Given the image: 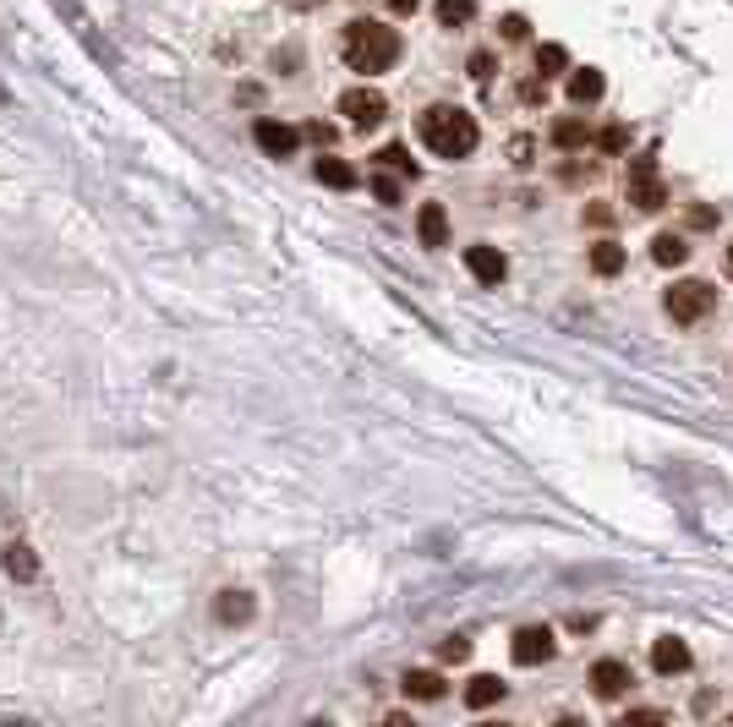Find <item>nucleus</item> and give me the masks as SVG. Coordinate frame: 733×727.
Listing matches in <instances>:
<instances>
[{
  "label": "nucleus",
  "mask_w": 733,
  "mask_h": 727,
  "mask_svg": "<svg viewBox=\"0 0 733 727\" xmlns=\"http://www.w3.org/2000/svg\"><path fill=\"white\" fill-rule=\"evenodd\" d=\"M476 115H465L460 104H433L422 110V143L433 148L438 159H471L476 154Z\"/></svg>",
  "instance_id": "nucleus-1"
},
{
  "label": "nucleus",
  "mask_w": 733,
  "mask_h": 727,
  "mask_svg": "<svg viewBox=\"0 0 733 727\" xmlns=\"http://www.w3.org/2000/svg\"><path fill=\"white\" fill-rule=\"evenodd\" d=\"M345 61L362 77L389 72V66L400 61V33L383 28V22H351V28H345Z\"/></svg>",
  "instance_id": "nucleus-2"
},
{
  "label": "nucleus",
  "mask_w": 733,
  "mask_h": 727,
  "mask_svg": "<svg viewBox=\"0 0 733 727\" xmlns=\"http://www.w3.org/2000/svg\"><path fill=\"white\" fill-rule=\"evenodd\" d=\"M712 307H717V290L706 285V279H679V285L662 296V312H668L673 323H701Z\"/></svg>",
  "instance_id": "nucleus-3"
},
{
  "label": "nucleus",
  "mask_w": 733,
  "mask_h": 727,
  "mask_svg": "<svg viewBox=\"0 0 733 727\" xmlns=\"http://www.w3.org/2000/svg\"><path fill=\"white\" fill-rule=\"evenodd\" d=\"M630 203L641 208V214H657V208L668 203V186H662V175H657V159L630 164Z\"/></svg>",
  "instance_id": "nucleus-4"
},
{
  "label": "nucleus",
  "mask_w": 733,
  "mask_h": 727,
  "mask_svg": "<svg viewBox=\"0 0 733 727\" xmlns=\"http://www.w3.org/2000/svg\"><path fill=\"white\" fill-rule=\"evenodd\" d=\"M340 115L351 126H378L383 115H389V99H383L378 88H345L340 93Z\"/></svg>",
  "instance_id": "nucleus-5"
},
{
  "label": "nucleus",
  "mask_w": 733,
  "mask_h": 727,
  "mask_svg": "<svg viewBox=\"0 0 733 727\" xmlns=\"http://www.w3.org/2000/svg\"><path fill=\"white\" fill-rule=\"evenodd\" d=\"M553 629L548 624H531V629H520L515 640H509V656H515L520 667H542V662H553Z\"/></svg>",
  "instance_id": "nucleus-6"
},
{
  "label": "nucleus",
  "mask_w": 733,
  "mask_h": 727,
  "mask_svg": "<svg viewBox=\"0 0 733 727\" xmlns=\"http://www.w3.org/2000/svg\"><path fill=\"white\" fill-rule=\"evenodd\" d=\"M465 268H471V279H476V285H498V279L509 274V257L498 252V246L476 241V246H465Z\"/></svg>",
  "instance_id": "nucleus-7"
},
{
  "label": "nucleus",
  "mask_w": 733,
  "mask_h": 727,
  "mask_svg": "<svg viewBox=\"0 0 733 727\" xmlns=\"http://www.w3.org/2000/svg\"><path fill=\"white\" fill-rule=\"evenodd\" d=\"M630 684H635L630 662H619V656H602V662L591 667V695H602V700H619Z\"/></svg>",
  "instance_id": "nucleus-8"
},
{
  "label": "nucleus",
  "mask_w": 733,
  "mask_h": 727,
  "mask_svg": "<svg viewBox=\"0 0 733 727\" xmlns=\"http://www.w3.org/2000/svg\"><path fill=\"white\" fill-rule=\"evenodd\" d=\"M252 137H258V148L269 159H290V154H296V143H301L296 126H279V121H258V126H252Z\"/></svg>",
  "instance_id": "nucleus-9"
},
{
  "label": "nucleus",
  "mask_w": 733,
  "mask_h": 727,
  "mask_svg": "<svg viewBox=\"0 0 733 727\" xmlns=\"http://www.w3.org/2000/svg\"><path fill=\"white\" fill-rule=\"evenodd\" d=\"M651 667H657L662 678H673V673H684L690 667V646H684L679 635H662L657 646H651Z\"/></svg>",
  "instance_id": "nucleus-10"
},
{
  "label": "nucleus",
  "mask_w": 733,
  "mask_h": 727,
  "mask_svg": "<svg viewBox=\"0 0 733 727\" xmlns=\"http://www.w3.org/2000/svg\"><path fill=\"white\" fill-rule=\"evenodd\" d=\"M416 236H422V246H449V214H444V203H422V208H416Z\"/></svg>",
  "instance_id": "nucleus-11"
},
{
  "label": "nucleus",
  "mask_w": 733,
  "mask_h": 727,
  "mask_svg": "<svg viewBox=\"0 0 733 727\" xmlns=\"http://www.w3.org/2000/svg\"><path fill=\"white\" fill-rule=\"evenodd\" d=\"M498 700H504V678L476 673L471 684H465V706H471V711H487V706H498Z\"/></svg>",
  "instance_id": "nucleus-12"
},
{
  "label": "nucleus",
  "mask_w": 733,
  "mask_h": 727,
  "mask_svg": "<svg viewBox=\"0 0 733 727\" xmlns=\"http://www.w3.org/2000/svg\"><path fill=\"white\" fill-rule=\"evenodd\" d=\"M400 689H405V695H411V700H444V678H438L433 667H411Z\"/></svg>",
  "instance_id": "nucleus-13"
},
{
  "label": "nucleus",
  "mask_w": 733,
  "mask_h": 727,
  "mask_svg": "<svg viewBox=\"0 0 733 727\" xmlns=\"http://www.w3.org/2000/svg\"><path fill=\"white\" fill-rule=\"evenodd\" d=\"M602 88H608V82H602L597 66H580V72H569V99H575V104H597Z\"/></svg>",
  "instance_id": "nucleus-14"
},
{
  "label": "nucleus",
  "mask_w": 733,
  "mask_h": 727,
  "mask_svg": "<svg viewBox=\"0 0 733 727\" xmlns=\"http://www.w3.org/2000/svg\"><path fill=\"white\" fill-rule=\"evenodd\" d=\"M214 618H219V624H247V618H252V596L247 591H219Z\"/></svg>",
  "instance_id": "nucleus-15"
},
{
  "label": "nucleus",
  "mask_w": 733,
  "mask_h": 727,
  "mask_svg": "<svg viewBox=\"0 0 733 727\" xmlns=\"http://www.w3.org/2000/svg\"><path fill=\"white\" fill-rule=\"evenodd\" d=\"M6 574H11V580H39V558H33L28 542H11L6 547Z\"/></svg>",
  "instance_id": "nucleus-16"
},
{
  "label": "nucleus",
  "mask_w": 733,
  "mask_h": 727,
  "mask_svg": "<svg viewBox=\"0 0 733 727\" xmlns=\"http://www.w3.org/2000/svg\"><path fill=\"white\" fill-rule=\"evenodd\" d=\"M318 181H323V186H340V192H351V186L362 181V175H356V170H351V164H345V159L323 154V159H318Z\"/></svg>",
  "instance_id": "nucleus-17"
},
{
  "label": "nucleus",
  "mask_w": 733,
  "mask_h": 727,
  "mask_svg": "<svg viewBox=\"0 0 733 727\" xmlns=\"http://www.w3.org/2000/svg\"><path fill=\"white\" fill-rule=\"evenodd\" d=\"M651 257H657L662 268H679L684 257H690V241H684V236H673V230H662V236L651 241Z\"/></svg>",
  "instance_id": "nucleus-18"
},
{
  "label": "nucleus",
  "mask_w": 733,
  "mask_h": 727,
  "mask_svg": "<svg viewBox=\"0 0 733 727\" xmlns=\"http://www.w3.org/2000/svg\"><path fill=\"white\" fill-rule=\"evenodd\" d=\"M591 268H597L602 279L619 274V268H624V246L619 241H597V246H591Z\"/></svg>",
  "instance_id": "nucleus-19"
},
{
  "label": "nucleus",
  "mask_w": 733,
  "mask_h": 727,
  "mask_svg": "<svg viewBox=\"0 0 733 727\" xmlns=\"http://www.w3.org/2000/svg\"><path fill=\"white\" fill-rule=\"evenodd\" d=\"M438 22H444V28H465V22L476 17V0H438Z\"/></svg>",
  "instance_id": "nucleus-20"
},
{
  "label": "nucleus",
  "mask_w": 733,
  "mask_h": 727,
  "mask_svg": "<svg viewBox=\"0 0 733 727\" xmlns=\"http://www.w3.org/2000/svg\"><path fill=\"white\" fill-rule=\"evenodd\" d=\"M537 72H542V77L569 72V50H564V44H537Z\"/></svg>",
  "instance_id": "nucleus-21"
},
{
  "label": "nucleus",
  "mask_w": 733,
  "mask_h": 727,
  "mask_svg": "<svg viewBox=\"0 0 733 727\" xmlns=\"http://www.w3.org/2000/svg\"><path fill=\"white\" fill-rule=\"evenodd\" d=\"M553 143H558V148H580V143H586V121H575V115L553 121Z\"/></svg>",
  "instance_id": "nucleus-22"
},
{
  "label": "nucleus",
  "mask_w": 733,
  "mask_h": 727,
  "mask_svg": "<svg viewBox=\"0 0 733 727\" xmlns=\"http://www.w3.org/2000/svg\"><path fill=\"white\" fill-rule=\"evenodd\" d=\"M383 164H389V170H400V175H416V159L411 154H405V148L400 143H389V148H383V154H378Z\"/></svg>",
  "instance_id": "nucleus-23"
},
{
  "label": "nucleus",
  "mask_w": 733,
  "mask_h": 727,
  "mask_svg": "<svg viewBox=\"0 0 733 727\" xmlns=\"http://www.w3.org/2000/svg\"><path fill=\"white\" fill-rule=\"evenodd\" d=\"M465 656H471V640L465 635H449L444 646H438V662H465Z\"/></svg>",
  "instance_id": "nucleus-24"
},
{
  "label": "nucleus",
  "mask_w": 733,
  "mask_h": 727,
  "mask_svg": "<svg viewBox=\"0 0 733 727\" xmlns=\"http://www.w3.org/2000/svg\"><path fill=\"white\" fill-rule=\"evenodd\" d=\"M498 28H504V39H509V44H515V39H526V33H531V22L520 17V11H509V17L498 22Z\"/></svg>",
  "instance_id": "nucleus-25"
},
{
  "label": "nucleus",
  "mask_w": 733,
  "mask_h": 727,
  "mask_svg": "<svg viewBox=\"0 0 733 727\" xmlns=\"http://www.w3.org/2000/svg\"><path fill=\"white\" fill-rule=\"evenodd\" d=\"M597 143H602V154H619V148L630 143V132H624V126H608V132H602Z\"/></svg>",
  "instance_id": "nucleus-26"
},
{
  "label": "nucleus",
  "mask_w": 733,
  "mask_h": 727,
  "mask_svg": "<svg viewBox=\"0 0 733 727\" xmlns=\"http://www.w3.org/2000/svg\"><path fill=\"white\" fill-rule=\"evenodd\" d=\"M372 192H378V203H400V181H394V175H378Z\"/></svg>",
  "instance_id": "nucleus-27"
},
{
  "label": "nucleus",
  "mask_w": 733,
  "mask_h": 727,
  "mask_svg": "<svg viewBox=\"0 0 733 727\" xmlns=\"http://www.w3.org/2000/svg\"><path fill=\"white\" fill-rule=\"evenodd\" d=\"M487 72H493V55L476 50V55H471V77H487Z\"/></svg>",
  "instance_id": "nucleus-28"
},
{
  "label": "nucleus",
  "mask_w": 733,
  "mask_h": 727,
  "mask_svg": "<svg viewBox=\"0 0 733 727\" xmlns=\"http://www.w3.org/2000/svg\"><path fill=\"white\" fill-rule=\"evenodd\" d=\"M389 6H394V11H416L422 0H389Z\"/></svg>",
  "instance_id": "nucleus-29"
},
{
  "label": "nucleus",
  "mask_w": 733,
  "mask_h": 727,
  "mask_svg": "<svg viewBox=\"0 0 733 727\" xmlns=\"http://www.w3.org/2000/svg\"><path fill=\"white\" fill-rule=\"evenodd\" d=\"M728 274H733V246H728Z\"/></svg>",
  "instance_id": "nucleus-30"
}]
</instances>
